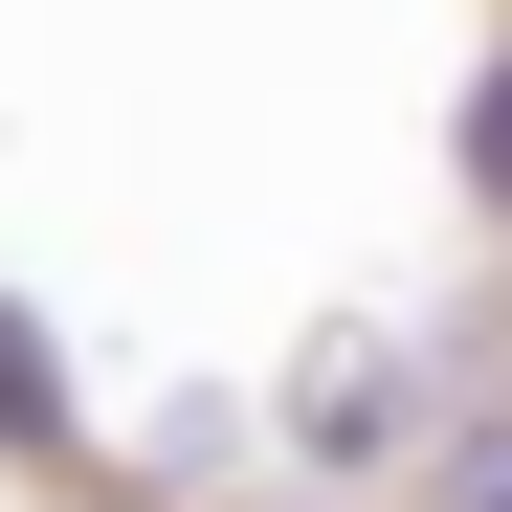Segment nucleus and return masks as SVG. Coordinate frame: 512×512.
Returning a JSON list of instances; mask_svg holds the SVG:
<instances>
[{
  "label": "nucleus",
  "mask_w": 512,
  "mask_h": 512,
  "mask_svg": "<svg viewBox=\"0 0 512 512\" xmlns=\"http://www.w3.org/2000/svg\"><path fill=\"white\" fill-rule=\"evenodd\" d=\"M0 446H23V468H67V446H90V423H67V357H45V312H0Z\"/></svg>",
  "instance_id": "nucleus-1"
},
{
  "label": "nucleus",
  "mask_w": 512,
  "mask_h": 512,
  "mask_svg": "<svg viewBox=\"0 0 512 512\" xmlns=\"http://www.w3.org/2000/svg\"><path fill=\"white\" fill-rule=\"evenodd\" d=\"M423 512H512V423H446V468H423Z\"/></svg>",
  "instance_id": "nucleus-2"
},
{
  "label": "nucleus",
  "mask_w": 512,
  "mask_h": 512,
  "mask_svg": "<svg viewBox=\"0 0 512 512\" xmlns=\"http://www.w3.org/2000/svg\"><path fill=\"white\" fill-rule=\"evenodd\" d=\"M468 179L512 201V67H490V90H468Z\"/></svg>",
  "instance_id": "nucleus-3"
}]
</instances>
